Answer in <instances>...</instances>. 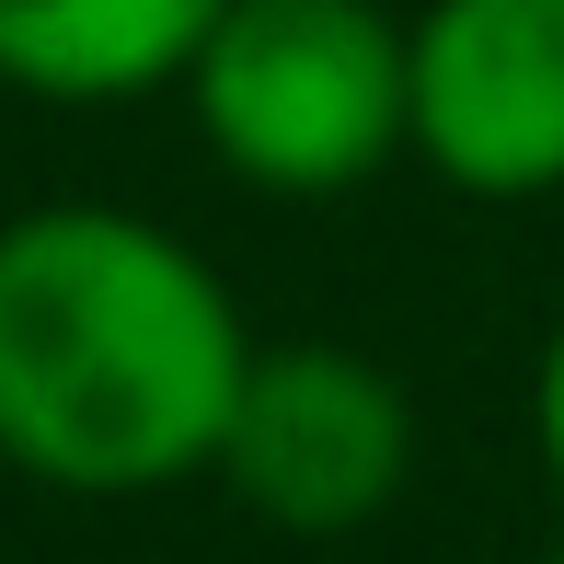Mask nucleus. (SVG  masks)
Segmentation results:
<instances>
[{
  "instance_id": "f257e3e1",
  "label": "nucleus",
  "mask_w": 564,
  "mask_h": 564,
  "mask_svg": "<svg viewBox=\"0 0 564 564\" xmlns=\"http://www.w3.org/2000/svg\"><path fill=\"white\" fill-rule=\"evenodd\" d=\"M253 335L185 230L139 208L0 219V460L58 496H162L219 473Z\"/></svg>"
},
{
  "instance_id": "423d86ee",
  "label": "nucleus",
  "mask_w": 564,
  "mask_h": 564,
  "mask_svg": "<svg viewBox=\"0 0 564 564\" xmlns=\"http://www.w3.org/2000/svg\"><path fill=\"white\" fill-rule=\"evenodd\" d=\"M530 449H542V473L564 496V323L542 335V369H530Z\"/></svg>"
},
{
  "instance_id": "20e7f679",
  "label": "nucleus",
  "mask_w": 564,
  "mask_h": 564,
  "mask_svg": "<svg viewBox=\"0 0 564 564\" xmlns=\"http://www.w3.org/2000/svg\"><path fill=\"white\" fill-rule=\"evenodd\" d=\"M403 150L473 208L564 196V0H426L403 23Z\"/></svg>"
},
{
  "instance_id": "39448f33",
  "label": "nucleus",
  "mask_w": 564,
  "mask_h": 564,
  "mask_svg": "<svg viewBox=\"0 0 564 564\" xmlns=\"http://www.w3.org/2000/svg\"><path fill=\"white\" fill-rule=\"evenodd\" d=\"M230 0H0V82L35 105H139L185 93Z\"/></svg>"
},
{
  "instance_id": "f03ea898",
  "label": "nucleus",
  "mask_w": 564,
  "mask_h": 564,
  "mask_svg": "<svg viewBox=\"0 0 564 564\" xmlns=\"http://www.w3.org/2000/svg\"><path fill=\"white\" fill-rule=\"evenodd\" d=\"M185 105L253 196H357L403 162V23L380 0H230Z\"/></svg>"
},
{
  "instance_id": "0eeeda50",
  "label": "nucleus",
  "mask_w": 564,
  "mask_h": 564,
  "mask_svg": "<svg viewBox=\"0 0 564 564\" xmlns=\"http://www.w3.org/2000/svg\"><path fill=\"white\" fill-rule=\"evenodd\" d=\"M542 564H564V542H553V553H542Z\"/></svg>"
},
{
  "instance_id": "7ed1b4c3",
  "label": "nucleus",
  "mask_w": 564,
  "mask_h": 564,
  "mask_svg": "<svg viewBox=\"0 0 564 564\" xmlns=\"http://www.w3.org/2000/svg\"><path fill=\"white\" fill-rule=\"evenodd\" d=\"M219 484L289 542H346V530L392 519L415 484V403L357 346H323V335L253 346L219 438Z\"/></svg>"
}]
</instances>
